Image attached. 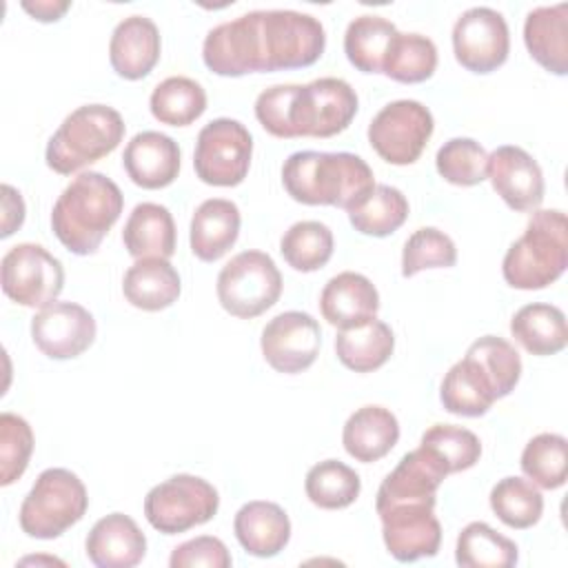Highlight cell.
<instances>
[{
    "label": "cell",
    "mask_w": 568,
    "mask_h": 568,
    "mask_svg": "<svg viewBox=\"0 0 568 568\" xmlns=\"http://www.w3.org/2000/svg\"><path fill=\"white\" fill-rule=\"evenodd\" d=\"M326 47L322 22L295 9H257L213 27L202 42L209 71L224 78L304 69Z\"/></svg>",
    "instance_id": "cell-1"
},
{
    "label": "cell",
    "mask_w": 568,
    "mask_h": 568,
    "mask_svg": "<svg viewBox=\"0 0 568 568\" xmlns=\"http://www.w3.org/2000/svg\"><path fill=\"white\" fill-rule=\"evenodd\" d=\"M359 100L342 78L308 84H273L255 100V118L275 138H333L348 129Z\"/></svg>",
    "instance_id": "cell-2"
},
{
    "label": "cell",
    "mask_w": 568,
    "mask_h": 568,
    "mask_svg": "<svg viewBox=\"0 0 568 568\" xmlns=\"http://www.w3.org/2000/svg\"><path fill=\"white\" fill-rule=\"evenodd\" d=\"M282 184L300 204L348 213L371 193L375 175L364 158L348 151H295L282 164Z\"/></svg>",
    "instance_id": "cell-3"
},
{
    "label": "cell",
    "mask_w": 568,
    "mask_h": 568,
    "mask_svg": "<svg viewBox=\"0 0 568 568\" xmlns=\"http://www.w3.org/2000/svg\"><path fill=\"white\" fill-rule=\"evenodd\" d=\"M124 197L120 186L98 171L75 175L51 209V229L73 255H91L120 220Z\"/></svg>",
    "instance_id": "cell-4"
},
{
    "label": "cell",
    "mask_w": 568,
    "mask_h": 568,
    "mask_svg": "<svg viewBox=\"0 0 568 568\" xmlns=\"http://www.w3.org/2000/svg\"><path fill=\"white\" fill-rule=\"evenodd\" d=\"M568 266V226L559 209L532 211L524 233L508 246L501 275L508 286L539 291L557 282Z\"/></svg>",
    "instance_id": "cell-5"
},
{
    "label": "cell",
    "mask_w": 568,
    "mask_h": 568,
    "mask_svg": "<svg viewBox=\"0 0 568 568\" xmlns=\"http://www.w3.org/2000/svg\"><path fill=\"white\" fill-rule=\"evenodd\" d=\"M126 124L113 106L82 104L71 111L51 135L44 160L60 175H71L118 149Z\"/></svg>",
    "instance_id": "cell-6"
},
{
    "label": "cell",
    "mask_w": 568,
    "mask_h": 568,
    "mask_svg": "<svg viewBox=\"0 0 568 568\" xmlns=\"http://www.w3.org/2000/svg\"><path fill=\"white\" fill-rule=\"evenodd\" d=\"M89 508L82 479L69 468H47L20 504L18 521L33 539H55L75 526Z\"/></svg>",
    "instance_id": "cell-7"
},
{
    "label": "cell",
    "mask_w": 568,
    "mask_h": 568,
    "mask_svg": "<svg viewBox=\"0 0 568 568\" xmlns=\"http://www.w3.org/2000/svg\"><path fill=\"white\" fill-rule=\"evenodd\" d=\"M215 293L226 313L251 320L280 300L282 273L268 253L242 251L222 266Z\"/></svg>",
    "instance_id": "cell-8"
},
{
    "label": "cell",
    "mask_w": 568,
    "mask_h": 568,
    "mask_svg": "<svg viewBox=\"0 0 568 568\" xmlns=\"http://www.w3.org/2000/svg\"><path fill=\"white\" fill-rule=\"evenodd\" d=\"M220 495L197 475L180 473L155 484L144 497V517L162 535L186 532L215 517Z\"/></svg>",
    "instance_id": "cell-9"
},
{
    "label": "cell",
    "mask_w": 568,
    "mask_h": 568,
    "mask_svg": "<svg viewBox=\"0 0 568 568\" xmlns=\"http://www.w3.org/2000/svg\"><path fill=\"white\" fill-rule=\"evenodd\" d=\"M253 158L248 129L233 118H215L204 124L195 140V175L211 186H237L244 182Z\"/></svg>",
    "instance_id": "cell-10"
},
{
    "label": "cell",
    "mask_w": 568,
    "mask_h": 568,
    "mask_svg": "<svg viewBox=\"0 0 568 568\" xmlns=\"http://www.w3.org/2000/svg\"><path fill=\"white\" fill-rule=\"evenodd\" d=\"M433 129L435 120L428 106L417 100H395L371 120L368 142L384 162L406 166L419 160Z\"/></svg>",
    "instance_id": "cell-11"
},
{
    "label": "cell",
    "mask_w": 568,
    "mask_h": 568,
    "mask_svg": "<svg viewBox=\"0 0 568 568\" xmlns=\"http://www.w3.org/2000/svg\"><path fill=\"white\" fill-rule=\"evenodd\" d=\"M4 295L27 308H42L62 293L64 268L42 244L22 242L11 246L0 264Z\"/></svg>",
    "instance_id": "cell-12"
},
{
    "label": "cell",
    "mask_w": 568,
    "mask_h": 568,
    "mask_svg": "<svg viewBox=\"0 0 568 568\" xmlns=\"http://www.w3.org/2000/svg\"><path fill=\"white\" fill-rule=\"evenodd\" d=\"M375 510L390 557L408 564L437 555L442 526L435 517V499H393L375 504Z\"/></svg>",
    "instance_id": "cell-13"
},
{
    "label": "cell",
    "mask_w": 568,
    "mask_h": 568,
    "mask_svg": "<svg viewBox=\"0 0 568 568\" xmlns=\"http://www.w3.org/2000/svg\"><path fill=\"white\" fill-rule=\"evenodd\" d=\"M510 51L506 18L490 7H470L453 24L455 60L473 73L499 69Z\"/></svg>",
    "instance_id": "cell-14"
},
{
    "label": "cell",
    "mask_w": 568,
    "mask_h": 568,
    "mask_svg": "<svg viewBox=\"0 0 568 568\" xmlns=\"http://www.w3.org/2000/svg\"><path fill=\"white\" fill-rule=\"evenodd\" d=\"M322 328L304 311H284L262 328L260 348L266 364L286 375L306 371L320 355Z\"/></svg>",
    "instance_id": "cell-15"
},
{
    "label": "cell",
    "mask_w": 568,
    "mask_h": 568,
    "mask_svg": "<svg viewBox=\"0 0 568 568\" xmlns=\"http://www.w3.org/2000/svg\"><path fill=\"white\" fill-rule=\"evenodd\" d=\"M36 348L51 359H73L95 339L93 315L75 302H51L31 320Z\"/></svg>",
    "instance_id": "cell-16"
},
{
    "label": "cell",
    "mask_w": 568,
    "mask_h": 568,
    "mask_svg": "<svg viewBox=\"0 0 568 568\" xmlns=\"http://www.w3.org/2000/svg\"><path fill=\"white\" fill-rule=\"evenodd\" d=\"M488 180L513 211H537L544 202V173L537 160L515 144L497 146L488 155Z\"/></svg>",
    "instance_id": "cell-17"
},
{
    "label": "cell",
    "mask_w": 568,
    "mask_h": 568,
    "mask_svg": "<svg viewBox=\"0 0 568 568\" xmlns=\"http://www.w3.org/2000/svg\"><path fill=\"white\" fill-rule=\"evenodd\" d=\"M180 146L160 131L135 133L122 153V166L133 184L142 189H164L175 182L180 173Z\"/></svg>",
    "instance_id": "cell-18"
},
{
    "label": "cell",
    "mask_w": 568,
    "mask_h": 568,
    "mask_svg": "<svg viewBox=\"0 0 568 568\" xmlns=\"http://www.w3.org/2000/svg\"><path fill=\"white\" fill-rule=\"evenodd\" d=\"M162 40L158 24L146 16L120 20L109 40V62L124 80H142L158 64Z\"/></svg>",
    "instance_id": "cell-19"
},
{
    "label": "cell",
    "mask_w": 568,
    "mask_h": 568,
    "mask_svg": "<svg viewBox=\"0 0 568 568\" xmlns=\"http://www.w3.org/2000/svg\"><path fill=\"white\" fill-rule=\"evenodd\" d=\"M84 550L98 568H131L144 559L146 537L129 515L111 513L93 524Z\"/></svg>",
    "instance_id": "cell-20"
},
{
    "label": "cell",
    "mask_w": 568,
    "mask_h": 568,
    "mask_svg": "<svg viewBox=\"0 0 568 568\" xmlns=\"http://www.w3.org/2000/svg\"><path fill=\"white\" fill-rule=\"evenodd\" d=\"M379 311V293L375 284L355 271L333 275L320 293L322 317L337 328L357 326Z\"/></svg>",
    "instance_id": "cell-21"
},
{
    "label": "cell",
    "mask_w": 568,
    "mask_h": 568,
    "mask_svg": "<svg viewBox=\"0 0 568 568\" xmlns=\"http://www.w3.org/2000/svg\"><path fill=\"white\" fill-rule=\"evenodd\" d=\"M240 546L253 557H275L291 539V519L275 501H246L233 519Z\"/></svg>",
    "instance_id": "cell-22"
},
{
    "label": "cell",
    "mask_w": 568,
    "mask_h": 568,
    "mask_svg": "<svg viewBox=\"0 0 568 568\" xmlns=\"http://www.w3.org/2000/svg\"><path fill=\"white\" fill-rule=\"evenodd\" d=\"M242 215L235 202L224 197L204 200L193 217L189 229V244L197 260L215 262L226 255L240 235Z\"/></svg>",
    "instance_id": "cell-23"
},
{
    "label": "cell",
    "mask_w": 568,
    "mask_h": 568,
    "mask_svg": "<svg viewBox=\"0 0 568 568\" xmlns=\"http://www.w3.org/2000/svg\"><path fill=\"white\" fill-rule=\"evenodd\" d=\"M446 477L448 470L439 457L419 444L384 477L377 488L375 504L393 499H435V493Z\"/></svg>",
    "instance_id": "cell-24"
},
{
    "label": "cell",
    "mask_w": 568,
    "mask_h": 568,
    "mask_svg": "<svg viewBox=\"0 0 568 568\" xmlns=\"http://www.w3.org/2000/svg\"><path fill=\"white\" fill-rule=\"evenodd\" d=\"M524 42L528 53L555 75L568 73V4L537 7L524 22Z\"/></svg>",
    "instance_id": "cell-25"
},
{
    "label": "cell",
    "mask_w": 568,
    "mask_h": 568,
    "mask_svg": "<svg viewBox=\"0 0 568 568\" xmlns=\"http://www.w3.org/2000/svg\"><path fill=\"white\" fill-rule=\"evenodd\" d=\"M399 439L397 417L377 404L357 408L344 424L342 444L344 450L362 464L377 462L386 457Z\"/></svg>",
    "instance_id": "cell-26"
},
{
    "label": "cell",
    "mask_w": 568,
    "mask_h": 568,
    "mask_svg": "<svg viewBox=\"0 0 568 568\" xmlns=\"http://www.w3.org/2000/svg\"><path fill=\"white\" fill-rule=\"evenodd\" d=\"M439 399L444 408L462 417H479L499 399L497 388L484 366L473 357L464 355L455 362L442 379Z\"/></svg>",
    "instance_id": "cell-27"
},
{
    "label": "cell",
    "mask_w": 568,
    "mask_h": 568,
    "mask_svg": "<svg viewBox=\"0 0 568 568\" xmlns=\"http://www.w3.org/2000/svg\"><path fill=\"white\" fill-rule=\"evenodd\" d=\"M122 242L135 260H169L175 253V222L171 211L155 202L135 204L124 222Z\"/></svg>",
    "instance_id": "cell-28"
},
{
    "label": "cell",
    "mask_w": 568,
    "mask_h": 568,
    "mask_svg": "<svg viewBox=\"0 0 568 568\" xmlns=\"http://www.w3.org/2000/svg\"><path fill=\"white\" fill-rule=\"evenodd\" d=\"M180 291V273L169 260L162 257L135 260L122 280V293L126 302L151 313L169 308L173 302H178Z\"/></svg>",
    "instance_id": "cell-29"
},
{
    "label": "cell",
    "mask_w": 568,
    "mask_h": 568,
    "mask_svg": "<svg viewBox=\"0 0 568 568\" xmlns=\"http://www.w3.org/2000/svg\"><path fill=\"white\" fill-rule=\"evenodd\" d=\"M395 348V335L390 326L377 317H371L357 326L339 328L335 337L337 359L355 373H373L388 362Z\"/></svg>",
    "instance_id": "cell-30"
},
{
    "label": "cell",
    "mask_w": 568,
    "mask_h": 568,
    "mask_svg": "<svg viewBox=\"0 0 568 568\" xmlns=\"http://www.w3.org/2000/svg\"><path fill=\"white\" fill-rule=\"evenodd\" d=\"M510 333L530 355L539 357L555 355L568 344L564 311L544 302L521 306L510 320Z\"/></svg>",
    "instance_id": "cell-31"
},
{
    "label": "cell",
    "mask_w": 568,
    "mask_h": 568,
    "mask_svg": "<svg viewBox=\"0 0 568 568\" xmlns=\"http://www.w3.org/2000/svg\"><path fill=\"white\" fill-rule=\"evenodd\" d=\"M395 36L397 27L388 18L375 13L357 16L346 27L344 53L357 71L382 73L384 58Z\"/></svg>",
    "instance_id": "cell-32"
},
{
    "label": "cell",
    "mask_w": 568,
    "mask_h": 568,
    "mask_svg": "<svg viewBox=\"0 0 568 568\" xmlns=\"http://www.w3.org/2000/svg\"><path fill=\"white\" fill-rule=\"evenodd\" d=\"M149 109L160 124L189 126L206 111V91L193 78L171 75L153 89Z\"/></svg>",
    "instance_id": "cell-33"
},
{
    "label": "cell",
    "mask_w": 568,
    "mask_h": 568,
    "mask_svg": "<svg viewBox=\"0 0 568 568\" xmlns=\"http://www.w3.org/2000/svg\"><path fill=\"white\" fill-rule=\"evenodd\" d=\"M408 217L406 195L390 184H375L371 193L348 211L351 226L371 237H386L395 233Z\"/></svg>",
    "instance_id": "cell-34"
},
{
    "label": "cell",
    "mask_w": 568,
    "mask_h": 568,
    "mask_svg": "<svg viewBox=\"0 0 568 568\" xmlns=\"http://www.w3.org/2000/svg\"><path fill=\"white\" fill-rule=\"evenodd\" d=\"M517 557V544L486 521H470L457 537L455 561L464 568H510Z\"/></svg>",
    "instance_id": "cell-35"
},
{
    "label": "cell",
    "mask_w": 568,
    "mask_h": 568,
    "mask_svg": "<svg viewBox=\"0 0 568 568\" xmlns=\"http://www.w3.org/2000/svg\"><path fill=\"white\" fill-rule=\"evenodd\" d=\"M437 69V47L422 33H402L393 38L382 64V73L402 84L428 80Z\"/></svg>",
    "instance_id": "cell-36"
},
{
    "label": "cell",
    "mask_w": 568,
    "mask_h": 568,
    "mask_svg": "<svg viewBox=\"0 0 568 568\" xmlns=\"http://www.w3.org/2000/svg\"><path fill=\"white\" fill-rule=\"evenodd\" d=\"M333 231L317 220H302L291 224L280 240V253L284 262L300 273H313L326 266L333 255Z\"/></svg>",
    "instance_id": "cell-37"
},
{
    "label": "cell",
    "mask_w": 568,
    "mask_h": 568,
    "mask_svg": "<svg viewBox=\"0 0 568 568\" xmlns=\"http://www.w3.org/2000/svg\"><path fill=\"white\" fill-rule=\"evenodd\" d=\"M304 490L311 504L324 510H339L351 506L362 490L359 475L339 459H324L308 468Z\"/></svg>",
    "instance_id": "cell-38"
},
{
    "label": "cell",
    "mask_w": 568,
    "mask_h": 568,
    "mask_svg": "<svg viewBox=\"0 0 568 568\" xmlns=\"http://www.w3.org/2000/svg\"><path fill=\"white\" fill-rule=\"evenodd\" d=\"M490 508L508 528H530L541 519L544 497L539 488L524 477H504L490 490Z\"/></svg>",
    "instance_id": "cell-39"
},
{
    "label": "cell",
    "mask_w": 568,
    "mask_h": 568,
    "mask_svg": "<svg viewBox=\"0 0 568 568\" xmlns=\"http://www.w3.org/2000/svg\"><path fill=\"white\" fill-rule=\"evenodd\" d=\"M524 475L539 488L555 490L566 481L568 468V442L557 433L535 435L521 453Z\"/></svg>",
    "instance_id": "cell-40"
},
{
    "label": "cell",
    "mask_w": 568,
    "mask_h": 568,
    "mask_svg": "<svg viewBox=\"0 0 568 568\" xmlns=\"http://www.w3.org/2000/svg\"><path fill=\"white\" fill-rule=\"evenodd\" d=\"M437 173L455 186H475L488 178V153L473 138H450L435 155Z\"/></svg>",
    "instance_id": "cell-41"
},
{
    "label": "cell",
    "mask_w": 568,
    "mask_h": 568,
    "mask_svg": "<svg viewBox=\"0 0 568 568\" xmlns=\"http://www.w3.org/2000/svg\"><path fill=\"white\" fill-rule=\"evenodd\" d=\"M422 446L433 450L444 468L450 473H462L473 468L481 457L479 437L455 424H435L422 435Z\"/></svg>",
    "instance_id": "cell-42"
},
{
    "label": "cell",
    "mask_w": 568,
    "mask_h": 568,
    "mask_svg": "<svg viewBox=\"0 0 568 568\" xmlns=\"http://www.w3.org/2000/svg\"><path fill=\"white\" fill-rule=\"evenodd\" d=\"M457 262V248L450 235L435 226L417 229L402 248V275L413 277L426 268H450Z\"/></svg>",
    "instance_id": "cell-43"
},
{
    "label": "cell",
    "mask_w": 568,
    "mask_h": 568,
    "mask_svg": "<svg viewBox=\"0 0 568 568\" xmlns=\"http://www.w3.org/2000/svg\"><path fill=\"white\" fill-rule=\"evenodd\" d=\"M466 353L473 355L484 366V371L488 373L497 388L499 399L515 390L521 377V357L510 342L497 335H484L475 339Z\"/></svg>",
    "instance_id": "cell-44"
},
{
    "label": "cell",
    "mask_w": 568,
    "mask_h": 568,
    "mask_svg": "<svg viewBox=\"0 0 568 568\" xmlns=\"http://www.w3.org/2000/svg\"><path fill=\"white\" fill-rule=\"evenodd\" d=\"M33 453V430L16 413L0 415V484L9 486L22 477Z\"/></svg>",
    "instance_id": "cell-45"
},
{
    "label": "cell",
    "mask_w": 568,
    "mask_h": 568,
    "mask_svg": "<svg viewBox=\"0 0 568 568\" xmlns=\"http://www.w3.org/2000/svg\"><path fill=\"white\" fill-rule=\"evenodd\" d=\"M233 564L229 548L222 539L211 535H200L173 548L169 557L171 568H229Z\"/></svg>",
    "instance_id": "cell-46"
},
{
    "label": "cell",
    "mask_w": 568,
    "mask_h": 568,
    "mask_svg": "<svg viewBox=\"0 0 568 568\" xmlns=\"http://www.w3.org/2000/svg\"><path fill=\"white\" fill-rule=\"evenodd\" d=\"M24 200L18 189L11 184H2V237H9L16 233L24 222Z\"/></svg>",
    "instance_id": "cell-47"
},
{
    "label": "cell",
    "mask_w": 568,
    "mask_h": 568,
    "mask_svg": "<svg viewBox=\"0 0 568 568\" xmlns=\"http://www.w3.org/2000/svg\"><path fill=\"white\" fill-rule=\"evenodd\" d=\"M20 7L40 22H55L69 11L71 2L69 0H22Z\"/></svg>",
    "instance_id": "cell-48"
}]
</instances>
